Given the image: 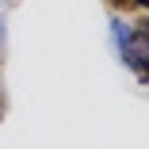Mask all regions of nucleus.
Returning a JSON list of instances; mask_svg holds the SVG:
<instances>
[{
  "label": "nucleus",
  "instance_id": "obj_4",
  "mask_svg": "<svg viewBox=\"0 0 149 149\" xmlns=\"http://www.w3.org/2000/svg\"><path fill=\"white\" fill-rule=\"evenodd\" d=\"M4 107H8V103H4V88H0V118H4Z\"/></svg>",
  "mask_w": 149,
  "mask_h": 149
},
{
  "label": "nucleus",
  "instance_id": "obj_2",
  "mask_svg": "<svg viewBox=\"0 0 149 149\" xmlns=\"http://www.w3.org/2000/svg\"><path fill=\"white\" fill-rule=\"evenodd\" d=\"M103 4H107L111 12H123V15L130 12V0H103Z\"/></svg>",
  "mask_w": 149,
  "mask_h": 149
},
{
  "label": "nucleus",
  "instance_id": "obj_1",
  "mask_svg": "<svg viewBox=\"0 0 149 149\" xmlns=\"http://www.w3.org/2000/svg\"><path fill=\"white\" fill-rule=\"evenodd\" d=\"M111 35H115V50H118V61L130 65L134 77L145 84L149 80V19L141 12L138 23H126V19H115L111 23Z\"/></svg>",
  "mask_w": 149,
  "mask_h": 149
},
{
  "label": "nucleus",
  "instance_id": "obj_3",
  "mask_svg": "<svg viewBox=\"0 0 149 149\" xmlns=\"http://www.w3.org/2000/svg\"><path fill=\"white\" fill-rule=\"evenodd\" d=\"M130 12H149V0H130Z\"/></svg>",
  "mask_w": 149,
  "mask_h": 149
}]
</instances>
